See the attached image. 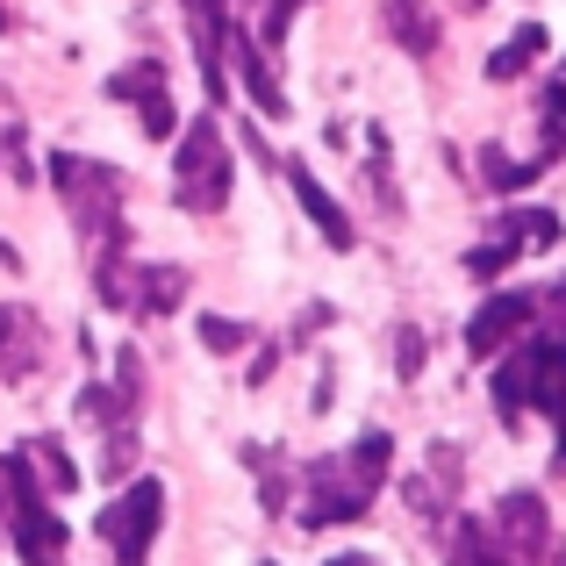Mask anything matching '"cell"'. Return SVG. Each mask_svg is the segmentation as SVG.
Instances as JSON below:
<instances>
[{
	"mask_svg": "<svg viewBox=\"0 0 566 566\" xmlns=\"http://www.w3.org/2000/svg\"><path fill=\"white\" fill-rule=\"evenodd\" d=\"M387 459H395V438H387V430H366L352 452L316 459V467H308L302 524H308V531H331V524L366 516V510H374V495H380V481H387Z\"/></svg>",
	"mask_w": 566,
	"mask_h": 566,
	"instance_id": "cell-1",
	"label": "cell"
},
{
	"mask_svg": "<svg viewBox=\"0 0 566 566\" xmlns=\"http://www.w3.org/2000/svg\"><path fill=\"white\" fill-rule=\"evenodd\" d=\"M51 180L65 193L72 222H80L86 251L94 259H115L123 251V172L101 166V158H80V151H57L51 158Z\"/></svg>",
	"mask_w": 566,
	"mask_h": 566,
	"instance_id": "cell-2",
	"label": "cell"
},
{
	"mask_svg": "<svg viewBox=\"0 0 566 566\" xmlns=\"http://www.w3.org/2000/svg\"><path fill=\"white\" fill-rule=\"evenodd\" d=\"M172 193L193 216H216L230 201V144H222L216 115H193L180 129V158H172Z\"/></svg>",
	"mask_w": 566,
	"mask_h": 566,
	"instance_id": "cell-3",
	"label": "cell"
},
{
	"mask_svg": "<svg viewBox=\"0 0 566 566\" xmlns=\"http://www.w3.org/2000/svg\"><path fill=\"white\" fill-rule=\"evenodd\" d=\"M158 516H166V488L158 481H129L123 495L101 510V538L115 545L123 566H144V553H151V538H158Z\"/></svg>",
	"mask_w": 566,
	"mask_h": 566,
	"instance_id": "cell-4",
	"label": "cell"
},
{
	"mask_svg": "<svg viewBox=\"0 0 566 566\" xmlns=\"http://www.w3.org/2000/svg\"><path fill=\"white\" fill-rule=\"evenodd\" d=\"M488 531H495V545H502L510 559H545V553H553V524H545V502L531 495V488L502 495V502H495V524H488Z\"/></svg>",
	"mask_w": 566,
	"mask_h": 566,
	"instance_id": "cell-5",
	"label": "cell"
},
{
	"mask_svg": "<svg viewBox=\"0 0 566 566\" xmlns=\"http://www.w3.org/2000/svg\"><path fill=\"white\" fill-rule=\"evenodd\" d=\"M531 316H538V302H531V294H488V302L473 308V323H467V352H473V359H495V352L510 345Z\"/></svg>",
	"mask_w": 566,
	"mask_h": 566,
	"instance_id": "cell-6",
	"label": "cell"
},
{
	"mask_svg": "<svg viewBox=\"0 0 566 566\" xmlns=\"http://www.w3.org/2000/svg\"><path fill=\"white\" fill-rule=\"evenodd\" d=\"M8 538H14V553H22V566H57L65 559V516L51 510V502H29V510H14L8 516Z\"/></svg>",
	"mask_w": 566,
	"mask_h": 566,
	"instance_id": "cell-7",
	"label": "cell"
},
{
	"mask_svg": "<svg viewBox=\"0 0 566 566\" xmlns=\"http://www.w3.org/2000/svg\"><path fill=\"white\" fill-rule=\"evenodd\" d=\"M108 94L115 101H129V108L144 115V129H151V137H172V101H166V72L151 65V57H144V65H123L108 80Z\"/></svg>",
	"mask_w": 566,
	"mask_h": 566,
	"instance_id": "cell-8",
	"label": "cell"
},
{
	"mask_svg": "<svg viewBox=\"0 0 566 566\" xmlns=\"http://www.w3.org/2000/svg\"><path fill=\"white\" fill-rule=\"evenodd\" d=\"M187 29H193V51H201V80H208V101H230V80H222V0H187Z\"/></svg>",
	"mask_w": 566,
	"mask_h": 566,
	"instance_id": "cell-9",
	"label": "cell"
},
{
	"mask_svg": "<svg viewBox=\"0 0 566 566\" xmlns=\"http://www.w3.org/2000/svg\"><path fill=\"white\" fill-rule=\"evenodd\" d=\"M43 359V323L29 308H0V380H29Z\"/></svg>",
	"mask_w": 566,
	"mask_h": 566,
	"instance_id": "cell-10",
	"label": "cell"
},
{
	"mask_svg": "<svg viewBox=\"0 0 566 566\" xmlns=\"http://www.w3.org/2000/svg\"><path fill=\"white\" fill-rule=\"evenodd\" d=\"M287 180H294V201L308 208V222L323 230V244H331V251H352V216L331 201V193H323V180H316V172H308V166H294V158H287Z\"/></svg>",
	"mask_w": 566,
	"mask_h": 566,
	"instance_id": "cell-11",
	"label": "cell"
},
{
	"mask_svg": "<svg viewBox=\"0 0 566 566\" xmlns=\"http://www.w3.org/2000/svg\"><path fill=\"white\" fill-rule=\"evenodd\" d=\"M230 43H237V80H244L251 108H259V115H273V123H280V115H287V94H280V80H273V65H265V51L244 36V22L230 29Z\"/></svg>",
	"mask_w": 566,
	"mask_h": 566,
	"instance_id": "cell-12",
	"label": "cell"
},
{
	"mask_svg": "<svg viewBox=\"0 0 566 566\" xmlns=\"http://www.w3.org/2000/svg\"><path fill=\"white\" fill-rule=\"evenodd\" d=\"M531 409H545V416L566 409V337L531 345Z\"/></svg>",
	"mask_w": 566,
	"mask_h": 566,
	"instance_id": "cell-13",
	"label": "cell"
},
{
	"mask_svg": "<svg viewBox=\"0 0 566 566\" xmlns=\"http://www.w3.org/2000/svg\"><path fill=\"white\" fill-rule=\"evenodd\" d=\"M180 302H187L180 265H137V316H172Z\"/></svg>",
	"mask_w": 566,
	"mask_h": 566,
	"instance_id": "cell-14",
	"label": "cell"
},
{
	"mask_svg": "<svg viewBox=\"0 0 566 566\" xmlns=\"http://www.w3.org/2000/svg\"><path fill=\"white\" fill-rule=\"evenodd\" d=\"M387 29H395V43L401 51H438V14L423 8V0H387Z\"/></svg>",
	"mask_w": 566,
	"mask_h": 566,
	"instance_id": "cell-15",
	"label": "cell"
},
{
	"mask_svg": "<svg viewBox=\"0 0 566 566\" xmlns=\"http://www.w3.org/2000/svg\"><path fill=\"white\" fill-rule=\"evenodd\" d=\"M22 459H29V473H43V495H72L80 467L65 459V444H51V438H29V444H22Z\"/></svg>",
	"mask_w": 566,
	"mask_h": 566,
	"instance_id": "cell-16",
	"label": "cell"
},
{
	"mask_svg": "<svg viewBox=\"0 0 566 566\" xmlns=\"http://www.w3.org/2000/svg\"><path fill=\"white\" fill-rule=\"evenodd\" d=\"M495 409L510 416V423L531 409V345H524V352H510V359L495 366Z\"/></svg>",
	"mask_w": 566,
	"mask_h": 566,
	"instance_id": "cell-17",
	"label": "cell"
},
{
	"mask_svg": "<svg viewBox=\"0 0 566 566\" xmlns=\"http://www.w3.org/2000/svg\"><path fill=\"white\" fill-rule=\"evenodd\" d=\"M452 566H516V559L495 545V531H488V524H473V516H467V524L452 531Z\"/></svg>",
	"mask_w": 566,
	"mask_h": 566,
	"instance_id": "cell-18",
	"label": "cell"
},
{
	"mask_svg": "<svg viewBox=\"0 0 566 566\" xmlns=\"http://www.w3.org/2000/svg\"><path fill=\"white\" fill-rule=\"evenodd\" d=\"M538 51H545V29H538V22H524V29H516V36L495 51V57H488V80H516V72H524Z\"/></svg>",
	"mask_w": 566,
	"mask_h": 566,
	"instance_id": "cell-19",
	"label": "cell"
},
{
	"mask_svg": "<svg viewBox=\"0 0 566 566\" xmlns=\"http://www.w3.org/2000/svg\"><path fill=\"white\" fill-rule=\"evenodd\" d=\"M251 43H259V51H280V43H287V22H294V8H302V0H251Z\"/></svg>",
	"mask_w": 566,
	"mask_h": 566,
	"instance_id": "cell-20",
	"label": "cell"
},
{
	"mask_svg": "<svg viewBox=\"0 0 566 566\" xmlns=\"http://www.w3.org/2000/svg\"><path fill=\"white\" fill-rule=\"evenodd\" d=\"M495 237H510L516 251H524V244H553V237H559V216H545V208H516Z\"/></svg>",
	"mask_w": 566,
	"mask_h": 566,
	"instance_id": "cell-21",
	"label": "cell"
},
{
	"mask_svg": "<svg viewBox=\"0 0 566 566\" xmlns=\"http://www.w3.org/2000/svg\"><path fill=\"white\" fill-rule=\"evenodd\" d=\"M201 345L208 352H244L251 331H244V323H230V316H201Z\"/></svg>",
	"mask_w": 566,
	"mask_h": 566,
	"instance_id": "cell-22",
	"label": "cell"
},
{
	"mask_svg": "<svg viewBox=\"0 0 566 566\" xmlns=\"http://www.w3.org/2000/svg\"><path fill=\"white\" fill-rule=\"evenodd\" d=\"M510 259H516V244H510V237H495V244L467 251V273H473V280H495V273H502Z\"/></svg>",
	"mask_w": 566,
	"mask_h": 566,
	"instance_id": "cell-23",
	"label": "cell"
},
{
	"mask_svg": "<svg viewBox=\"0 0 566 566\" xmlns=\"http://www.w3.org/2000/svg\"><path fill=\"white\" fill-rule=\"evenodd\" d=\"M395 374H401V380L423 374V337H416V331H401V337H395Z\"/></svg>",
	"mask_w": 566,
	"mask_h": 566,
	"instance_id": "cell-24",
	"label": "cell"
},
{
	"mask_svg": "<svg viewBox=\"0 0 566 566\" xmlns=\"http://www.w3.org/2000/svg\"><path fill=\"white\" fill-rule=\"evenodd\" d=\"M481 166H488V180H495V187H524L531 172H538V166H516V158H502V151H488Z\"/></svg>",
	"mask_w": 566,
	"mask_h": 566,
	"instance_id": "cell-25",
	"label": "cell"
},
{
	"mask_svg": "<svg viewBox=\"0 0 566 566\" xmlns=\"http://www.w3.org/2000/svg\"><path fill=\"white\" fill-rule=\"evenodd\" d=\"M545 123H553V137H566V86L545 94Z\"/></svg>",
	"mask_w": 566,
	"mask_h": 566,
	"instance_id": "cell-26",
	"label": "cell"
},
{
	"mask_svg": "<svg viewBox=\"0 0 566 566\" xmlns=\"http://www.w3.org/2000/svg\"><path fill=\"white\" fill-rule=\"evenodd\" d=\"M323 566H374L366 553H337V559H323Z\"/></svg>",
	"mask_w": 566,
	"mask_h": 566,
	"instance_id": "cell-27",
	"label": "cell"
},
{
	"mask_svg": "<svg viewBox=\"0 0 566 566\" xmlns=\"http://www.w3.org/2000/svg\"><path fill=\"white\" fill-rule=\"evenodd\" d=\"M559 459H566V409H559Z\"/></svg>",
	"mask_w": 566,
	"mask_h": 566,
	"instance_id": "cell-28",
	"label": "cell"
},
{
	"mask_svg": "<svg viewBox=\"0 0 566 566\" xmlns=\"http://www.w3.org/2000/svg\"><path fill=\"white\" fill-rule=\"evenodd\" d=\"M0 36H8V8H0Z\"/></svg>",
	"mask_w": 566,
	"mask_h": 566,
	"instance_id": "cell-29",
	"label": "cell"
},
{
	"mask_svg": "<svg viewBox=\"0 0 566 566\" xmlns=\"http://www.w3.org/2000/svg\"><path fill=\"white\" fill-rule=\"evenodd\" d=\"M467 8H488V0H467Z\"/></svg>",
	"mask_w": 566,
	"mask_h": 566,
	"instance_id": "cell-30",
	"label": "cell"
}]
</instances>
